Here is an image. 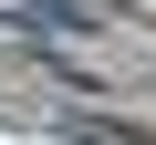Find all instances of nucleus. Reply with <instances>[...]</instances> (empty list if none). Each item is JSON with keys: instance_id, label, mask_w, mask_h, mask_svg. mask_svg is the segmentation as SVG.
<instances>
[{"instance_id": "nucleus-1", "label": "nucleus", "mask_w": 156, "mask_h": 145, "mask_svg": "<svg viewBox=\"0 0 156 145\" xmlns=\"http://www.w3.org/2000/svg\"><path fill=\"white\" fill-rule=\"evenodd\" d=\"M0 21H21V31H94L83 0H0Z\"/></svg>"}]
</instances>
